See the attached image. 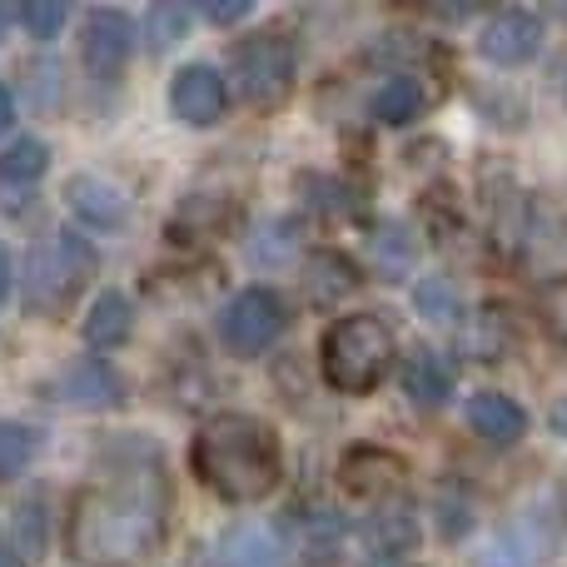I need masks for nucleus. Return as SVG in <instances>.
Returning <instances> with one entry per match:
<instances>
[{
    "label": "nucleus",
    "instance_id": "nucleus-1",
    "mask_svg": "<svg viewBox=\"0 0 567 567\" xmlns=\"http://www.w3.org/2000/svg\"><path fill=\"white\" fill-rule=\"evenodd\" d=\"M169 493L155 468L115 473L75 493L65 548L80 567H140L165 543Z\"/></svg>",
    "mask_w": 567,
    "mask_h": 567
},
{
    "label": "nucleus",
    "instance_id": "nucleus-2",
    "mask_svg": "<svg viewBox=\"0 0 567 567\" xmlns=\"http://www.w3.org/2000/svg\"><path fill=\"white\" fill-rule=\"evenodd\" d=\"M189 468L205 483L215 498L249 508L265 503L284 478V458H279V439L269 423L249 419V413H219L189 443Z\"/></svg>",
    "mask_w": 567,
    "mask_h": 567
},
{
    "label": "nucleus",
    "instance_id": "nucleus-3",
    "mask_svg": "<svg viewBox=\"0 0 567 567\" xmlns=\"http://www.w3.org/2000/svg\"><path fill=\"white\" fill-rule=\"evenodd\" d=\"M323 379L339 393H373L389 373L393 359V333L379 313H349V319H333L323 333Z\"/></svg>",
    "mask_w": 567,
    "mask_h": 567
},
{
    "label": "nucleus",
    "instance_id": "nucleus-4",
    "mask_svg": "<svg viewBox=\"0 0 567 567\" xmlns=\"http://www.w3.org/2000/svg\"><path fill=\"white\" fill-rule=\"evenodd\" d=\"M95 275V249L80 235L60 229V235H45L25 259V303L40 313H60L85 279Z\"/></svg>",
    "mask_w": 567,
    "mask_h": 567
},
{
    "label": "nucleus",
    "instance_id": "nucleus-5",
    "mask_svg": "<svg viewBox=\"0 0 567 567\" xmlns=\"http://www.w3.org/2000/svg\"><path fill=\"white\" fill-rule=\"evenodd\" d=\"M229 85H235V95L255 110L279 105V100L293 90V45L284 35L239 40L235 60H229Z\"/></svg>",
    "mask_w": 567,
    "mask_h": 567
},
{
    "label": "nucleus",
    "instance_id": "nucleus-6",
    "mask_svg": "<svg viewBox=\"0 0 567 567\" xmlns=\"http://www.w3.org/2000/svg\"><path fill=\"white\" fill-rule=\"evenodd\" d=\"M219 333L239 359H255L284 333V299L275 289H245L229 299V309L219 313Z\"/></svg>",
    "mask_w": 567,
    "mask_h": 567
},
{
    "label": "nucleus",
    "instance_id": "nucleus-7",
    "mask_svg": "<svg viewBox=\"0 0 567 567\" xmlns=\"http://www.w3.org/2000/svg\"><path fill=\"white\" fill-rule=\"evenodd\" d=\"M225 105H229V85L215 65H185L169 80V110H175L179 125L209 130L225 120Z\"/></svg>",
    "mask_w": 567,
    "mask_h": 567
},
{
    "label": "nucleus",
    "instance_id": "nucleus-8",
    "mask_svg": "<svg viewBox=\"0 0 567 567\" xmlns=\"http://www.w3.org/2000/svg\"><path fill=\"white\" fill-rule=\"evenodd\" d=\"M478 50H483V60H493V65H503V70L528 65V60L543 50V20L523 6L498 10V16L483 25Z\"/></svg>",
    "mask_w": 567,
    "mask_h": 567
},
{
    "label": "nucleus",
    "instance_id": "nucleus-9",
    "mask_svg": "<svg viewBox=\"0 0 567 567\" xmlns=\"http://www.w3.org/2000/svg\"><path fill=\"white\" fill-rule=\"evenodd\" d=\"M135 50V20L125 10H90L80 30V60L90 75H120Z\"/></svg>",
    "mask_w": 567,
    "mask_h": 567
},
{
    "label": "nucleus",
    "instance_id": "nucleus-10",
    "mask_svg": "<svg viewBox=\"0 0 567 567\" xmlns=\"http://www.w3.org/2000/svg\"><path fill=\"white\" fill-rule=\"evenodd\" d=\"M403 458L399 453H389V449H349L343 453V463H339V483H343V493L349 498H383L389 488H399V478H403Z\"/></svg>",
    "mask_w": 567,
    "mask_h": 567
},
{
    "label": "nucleus",
    "instance_id": "nucleus-11",
    "mask_svg": "<svg viewBox=\"0 0 567 567\" xmlns=\"http://www.w3.org/2000/svg\"><path fill=\"white\" fill-rule=\"evenodd\" d=\"M125 399V383L105 359H80L75 369L60 373V403L70 409H115Z\"/></svg>",
    "mask_w": 567,
    "mask_h": 567
},
{
    "label": "nucleus",
    "instance_id": "nucleus-12",
    "mask_svg": "<svg viewBox=\"0 0 567 567\" xmlns=\"http://www.w3.org/2000/svg\"><path fill=\"white\" fill-rule=\"evenodd\" d=\"M209 567H289V553H284V543L269 528L239 523V528H229L225 538L215 543Z\"/></svg>",
    "mask_w": 567,
    "mask_h": 567
},
{
    "label": "nucleus",
    "instance_id": "nucleus-13",
    "mask_svg": "<svg viewBox=\"0 0 567 567\" xmlns=\"http://www.w3.org/2000/svg\"><path fill=\"white\" fill-rule=\"evenodd\" d=\"M65 199H70V209H75L90 229H120L130 219V199L120 195L110 179L75 175V179H70V189H65Z\"/></svg>",
    "mask_w": 567,
    "mask_h": 567
},
{
    "label": "nucleus",
    "instance_id": "nucleus-14",
    "mask_svg": "<svg viewBox=\"0 0 567 567\" xmlns=\"http://www.w3.org/2000/svg\"><path fill=\"white\" fill-rule=\"evenodd\" d=\"M453 383H458L453 363L433 349H419L409 363H403V393H409L419 409H443V403L453 399Z\"/></svg>",
    "mask_w": 567,
    "mask_h": 567
},
{
    "label": "nucleus",
    "instance_id": "nucleus-15",
    "mask_svg": "<svg viewBox=\"0 0 567 567\" xmlns=\"http://www.w3.org/2000/svg\"><path fill=\"white\" fill-rule=\"evenodd\" d=\"M468 423H473V433L488 443H518L523 433H528V413H523V403L508 399V393H473Z\"/></svg>",
    "mask_w": 567,
    "mask_h": 567
},
{
    "label": "nucleus",
    "instance_id": "nucleus-16",
    "mask_svg": "<svg viewBox=\"0 0 567 567\" xmlns=\"http://www.w3.org/2000/svg\"><path fill=\"white\" fill-rule=\"evenodd\" d=\"M130 333H135V303H130V293L105 289L85 313V343L90 349H120Z\"/></svg>",
    "mask_w": 567,
    "mask_h": 567
},
{
    "label": "nucleus",
    "instance_id": "nucleus-17",
    "mask_svg": "<svg viewBox=\"0 0 567 567\" xmlns=\"http://www.w3.org/2000/svg\"><path fill=\"white\" fill-rule=\"evenodd\" d=\"M548 533L538 528L533 518H523V523H513L508 533H498V538L483 548V558L478 567H538L543 558H548Z\"/></svg>",
    "mask_w": 567,
    "mask_h": 567
},
{
    "label": "nucleus",
    "instance_id": "nucleus-18",
    "mask_svg": "<svg viewBox=\"0 0 567 567\" xmlns=\"http://www.w3.org/2000/svg\"><path fill=\"white\" fill-rule=\"evenodd\" d=\"M423 105H429V95H423L419 80L393 75V80H383V85L373 90L369 115L379 120V125H389V130H403V125H413V120L423 115Z\"/></svg>",
    "mask_w": 567,
    "mask_h": 567
},
{
    "label": "nucleus",
    "instance_id": "nucleus-19",
    "mask_svg": "<svg viewBox=\"0 0 567 567\" xmlns=\"http://www.w3.org/2000/svg\"><path fill=\"white\" fill-rule=\"evenodd\" d=\"M363 538L383 553V558H399L403 548L419 543V518H413V503H389L379 508L369 523H363Z\"/></svg>",
    "mask_w": 567,
    "mask_h": 567
},
{
    "label": "nucleus",
    "instance_id": "nucleus-20",
    "mask_svg": "<svg viewBox=\"0 0 567 567\" xmlns=\"http://www.w3.org/2000/svg\"><path fill=\"white\" fill-rule=\"evenodd\" d=\"M45 169H50V145L45 140H35V135H25V140H16V145L0 155V185L6 189H30Z\"/></svg>",
    "mask_w": 567,
    "mask_h": 567
},
{
    "label": "nucleus",
    "instance_id": "nucleus-21",
    "mask_svg": "<svg viewBox=\"0 0 567 567\" xmlns=\"http://www.w3.org/2000/svg\"><path fill=\"white\" fill-rule=\"evenodd\" d=\"M293 249H299V225H293V219H265V225L255 229V239H249V259H255L259 269H279Z\"/></svg>",
    "mask_w": 567,
    "mask_h": 567
},
{
    "label": "nucleus",
    "instance_id": "nucleus-22",
    "mask_svg": "<svg viewBox=\"0 0 567 567\" xmlns=\"http://www.w3.org/2000/svg\"><path fill=\"white\" fill-rule=\"evenodd\" d=\"M10 543H16V558L40 563V553H45V503H40V498H25V503L16 508V523H10Z\"/></svg>",
    "mask_w": 567,
    "mask_h": 567
},
{
    "label": "nucleus",
    "instance_id": "nucleus-23",
    "mask_svg": "<svg viewBox=\"0 0 567 567\" xmlns=\"http://www.w3.org/2000/svg\"><path fill=\"white\" fill-rule=\"evenodd\" d=\"M40 453V433L30 423H0V478H20Z\"/></svg>",
    "mask_w": 567,
    "mask_h": 567
},
{
    "label": "nucleus",
    "instance_id": "nucleus-24",
    "mask_svg": "<svg viewBox=\"0 0 567 567\" xmlns=\"http://www.w3.org/2000/svg\"><path fill=\"white\" fill-rule=\"evenodd\" d=\"M185 30H189V6H175V0L150 6V16H145V45L150 50H175L179 40H185Z\"/></svg>",
    "mask_w": 567,
    "mask_h": 567
},
{
    "label": "nucleus",
    "instance_id": "nucleus-25",
    "mask_svg": "<svg viewBox=\"0 0 567 567\" xmlns=\"http://www.w3.org/2000/svg\"><path fill=\"white\" fill-rule=\"evenodd\" d=\"M353 284V265L349 259H339V255H313L309 259V293L313 299H339L343 289Z\"/></svg>",
    "mask_w": 567,
    "mask_h": 567
},
{
    "label": "nucleus",
    "instance_id": "nucleus-26",
    "mask_svg": "<svg viewBox=\"0 0 567 567\" xmlns=\"http://www.w3.org/2000/svg\"><path fill=\"white\" fill-rule=\"evenodd\" d=\"M463 349L478 359H498L508 349V323L498 319V309H483V319L473 323V333H463Z\"/></svg>",
    "mask_w": 567,
    "mask_h": 567
},
{
    "label": "nucleus",
    "instance_id": "nucleus-27",
    "mask_svg": "<svg viewBox=\"0 0 567 567\" xmlns=\"http://www.w3.org/2000/svg\"><path fill=\"white\" fill-rule=\"evenodd\" d=\"M413 303H419V313L433 323H449L453 313H458V293L449 289V279H423L419 293H413Z\"/></svg>",
    "mask_w": 567,
    "mask_h": 567
},
{
    "label": "nucleus",
    "instance_id": "nucleus-28",
    "mask_svg": "<svg viewBox=\"0 0 567 567\" xmlns=\"http://www.w3.org/2000/svg\"><path fill=\"white\" fill-rule=\"evenodd\" d=\"M65 20H70V10L60 6V0H30V6L20 10V25H25L35 40H55Z\"/></svg>",
    "mask_w": 567,
    "mask_h": 567
},
{
    "label": "nucleus",
    "instance_id": "nucleus-29",
    "mask_svg": "<svg viewBox=\"0 0 567 567\" xmlns=\"http://www.w3.org/2000/svg\"><path fill=\"white\" fill-rule=\"evenodd\" d=\"M543 323L567 343V279H553L543 289Z\"/></svg>",
    "mask_w": 567,
    "mask_h": 567
},
{
    "label": "nucleus",
    "instance_id": "nucleus-30",
    "mask_svg": "<svg viewBox=\"0 0 567 567\" xmlns=\"http://www.w3.org/2000/svg\"><path fill=\"white\" fill-rule=\"evenodd\" d=\"M249 10H255L249 0H229V6H225V0H215V6H205V16L215 20V25H229V20H245Z\"/></svg>",
    "mask_w": 567,
    "mask_h": 567
},
{
    "label": "nucleus",
    "instance_id": "nucleus-31",
    "mask_svg": "<svg viewBox=\"0 0 567 567\" xmlns=\"http://www.w3.org/2000/svg\"><path fill=\"white\" fill-rule=\"evenodd\" d=\"M10 125H16V95H10V90L0 85V135H6Z\"/></svg>",
    "mask_w": 567,
    "mask_h": 567
},
{
    "label": "nucleus",
    "instance_id": "nucleus-32",
    "mask_svg": "<svg viewBox=\"0 0 567 567\" xmlns=\"http://www.w3.org/2000/svg\"><path fill=\"white\" fill-rule=\"evenodd\" d=\"M10 293V259H6V249H0V299Z\"/></svg>",
    "mask_w": 567,
    "mask_h": 567
},
{
    "label": "nucleus",
    "instance_id": "nucleus-33",
    "mask_svg": "<svg viewBox=\"0 0 567 567\" xmlns=\"http://www.w3.org/2000/svg\"><path fill=\"white\" fill-rule=\"evenodd\" d=\"M553 429H558V433H563V439H567V399L558 403V409H553Z\"/></svg>",
    "mask_w": 567,
    "mask_h": 567
},
{
    "label": "nucleus",
    "instance_id": "nucleus-34",
    "mask_svg": "<svg viewBox=\"0 0 567 567\" xmlns=\"http://www.w3.org/2000/svg\"><path fill=\"white\" fill-rule=\"evenodd\" d=\"M369 567H409V563H403V558H373Z\"/></svg>",
    "mask_w": 567,
    "mask_h": 567
},
{
    "label": "nucleus",
    "instance_id": "nucleus-35",
    "mask_svg": "<svg viewBox=\"0 0 567 567\" xmlns=\"http://www.w3.org/2000/svg\"><path fill=\"white\" fill-rule=\"evenodd\" d=\"M6 25H10V10L0 6V40H6Z\"/></svg>",
    "mask_w": 567,
    "mask_h": 567
},
{
    "label": "nucleus",
    "instance_id": "nucleus-36",
    "mask_svg": "<svg viewBox=\"0 0 567 567\" xmlns=\"http://www.w3.org/2000/svg\"><path fill=\"white\" fill-rule=\"evenodd\" d=\"M0 567H6V558H0Z\"/></svg>",
    "mask_w": 567,
    "mask_h": 567
}]
</instances>
